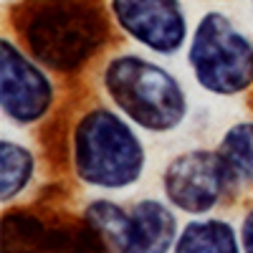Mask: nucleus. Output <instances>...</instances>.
<instances>
[{
  "mask_svg": "<svg viewBox=\"0 0 253 253\" xmlns=\"http://www.w3.org/2000/svg\"><path fill=\"white\" fill-rule=\"evenodd\" d=\"M99 89L144 134H172L190 117V94L177 74L144 51H117L99 69Z\"/></svg>",
  "mask_w": 253,
  "mask_h": 253,
  "instance_id": "7ed1b4c3",
  "label": "nucleus"
},
{
  "mask_svg": "<svg viewBox=\"0 0 253 253\" xmlns=\"http://www.w3.org/2000/svg\"><path fill=\"white\" fill-rule=\"evenodd\" d=\"M238 230H241L243 251H246V253H253V205L243 213V218H241V223H238Z\"/></svg>",
  "mask_w": 253,
  "mask_h": 253,
  "instance_id": "ddd939ff",
  "label": "nucleus"
},
{
  "mask_svg": "<svg viewBox=\"0 0 253 253\" xmlns=\"http://www.w3.org/2000/svg\"><path fill=\"white\" fill-rule=\"evenodd\" d=\"M58 101L53 71L33 58L15 36L0 38V117L13 129L46 122Z\"/></svg>",
  "mask_w": 253,
  "mask_h": 253,
  "instance_id": "423d86ee",
  "label": "nucleus"
},
{
  "mask_svg": "<svg viewBox=\"0 0 253 253\" xmlns=\"http://www.w3.org/2000/svg\"><path fill=\"white\" fill-rule=\"evenodd\" d=\"M10 26L26 51L58 76L86 69L117 31L99 0H20Z\"/></svg>",
  "mask_w": 253,
  "mask_h": 253,
  "instance_id": "f257e3e1",
  "label": "nucleus"
},
{
  "mask_svg": "<svg viewBox=\"0 0 253 253\" xmlns=\"http://www.w3.org/2000/svg\"><path fill=\"white\" fill-rule=\"evenodd\" d=\"M185 63L195 86L210 96L233 99L253 89V38L218 8L195 20Z\"/></svg>",
  "mask_w": 253,
  "mask_h": 253,
  "instance_id": "20e7f679",
  "label": "nucleus"
},
{
  "mask_svg": "<svg viewBox=\"0 0 253 253\" xmlns=\"http://www.w3.org/2000/svg\"><path fill=\"white\" fill-rule=\"evenodd\" d=\"M81 223L107 251L134 253V223L129 205H122L101 193L81 208Z\"/></svg>",
  "mask_w": 253,
  "mask_h": 253,
  "instance_id": "1a4fd4ad",
  "label": "nucleus"
},
{
  "mask_svg": "<svg viewBox=\"0 0 253 253\" xmlns=\"http://www.w3.org/2000/svg\"><path fill=\"white\" fill-rule=\"evenodd\" d=\"M107 10L117 33L144 53L172 58L187 48L193 31L182 0H107Z\"/></svg>",
  "mask_w": 253,
  "mask_h": 253,
  "instance_id": "0eeeda50",
  "label": "nucleus"
},
{
  "mask_svg": "<svg viewBox=\"0 0 253 253\" xmlns=\"http://www.w3.org/2000/svg\"><path fill=\"white\" fill-rule=\"evenodd\" d=\"M215 147L223 155L238 190H253V119L225 126Z\"/></svg>",
  "mask_w": 253,
  "mask_h": 253,
  "instance_id": "f8f14e48",
  "label": "nucleus"
},
{
  "mask_svg": "<svg viewBox=\"0 0 253 253\" xmlns=\"http://www.w3.org/2000/svg\"><path fill=\"white\" fill-rule=\"evenodd\" d=\"M238 251H243L238 225L215 213L187 218L175 243V253H238Z\"/></svg>",
  "mask_w": 253,
  "mask_h": 253,
  "instance_id": "9d476101",
  "label": "nucleus"
},
{
  "mask_svg": "<svg viewBox=\"0 0 253 253\" xmlns=\"http://www.w3.org/2000/svg\"><path fill=\"white\" fill-rule=\"evenodd\" d=\"M251 15H253V0H251Z\"/></svg>",
  "mask_w": 253,
  "mask_h": 253,
  "instance_id": "4468645a",
  "label": "nucleus"
},
{
  "mask_svg": "<svg viewBox=\"0 0 253 253\" xmlns=\"http://www.w3.org/2000/svg\"><path fill=\"white\" fill-rule=\"evenodd\" d=\"M66 162L79 185L117 195L142 182L150 152L139 126L109 101H94L69 124Z\"/></svg>",
  "mask_w": 253,
  "mask_h": 253,
  "instance_id": "f03ea898",
  "label": "nucleus"
},
{
  "mask_svg": "<svg viewBox=\"0 0 253 253\" xmlns=\"http://www.w3.org/2000/svg\"><path fill=\"white\" fill-rule=\"evenodd\" d=\"M38 180V155L31 144L3 134L0 139V203L15 205Z\"/></svg>",
  "mask_w": 253,
  "mask_h": 253,
  "instance_id": "9b49d317",
  "label": "nucleus"
},
{
  "mask_svg": "<svg viewBox=\"0 0 253 253\" xmlns=\"http://www.w3.org/2000/svg\"><path fill=\"white\" fill-rule=\"evenodd\" d=\"M134 223V253L175 251L180 236V213L165 198L147 195L129 205Z\"/></svg>",
  "mask_w": 253,
  "mask_h": 253,
  "instance_id": "6e6552de",
  "label": "nucleus"
},
{
  "mask_svg": "<svg viewBox=\"0 0 253 253\" xmlns=\"http://www.w3.org/2000/svg\"><path fill=\"white\" fill-rule=\"evenodd\" d=\"M162 198L180 215H210L241 190L218 147H190L165 162L160 172Z\"/></svg>",
  "mask_w": 253,
  "mask_h": 253,
  "instance_id": "39448f33",
  "label": "nucleus"
}]
</instances>
